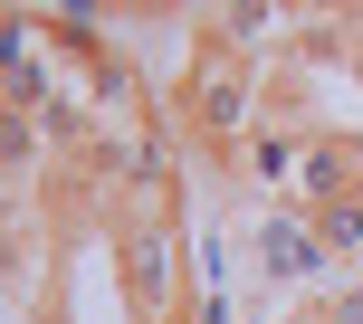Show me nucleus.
<instances>
[{"label":"nucleus","mask_w":363,"mask_h":324,"mask_svg":"<svg viewBox=\"0 0 363 324\" xmlns=\"http://www.w3.org/2000/svg\"><path fill=\"white\" fill-rule=\"evenodd\" d=\"M172 115H182V134H191L211 162H249V125H258V57H239L230 38H201L191 67H182Z\"/></svg>","instance_id":"obj_1"},{"label":"nucleus","mask_w":363,"mask_h":324,"mask_svg":"<svg viewBox=\"0 0 363 324\" xmlns=\"http://www.w3.org/2000/svg\"><path fill=\"white\" fill-rule=\"evenodd\" d=\"M115 267H125V306H134V324L182 315L191 267H182V229H172V219H134V229H115Z\"/></svg>","instance_id":"obj_2"},{"label":"nucleus","mask_w":363,"mask_h":324,"mask_svg":"<svg viewBox=\"0 0 363 324\" xmlns=\"http://www.w3.org/2000/svg\"><path fill=\"white\" fill-rule=\"evenodd\" d=\"M345 200H363V134H315V125H306L287 210H345Z\"/></svg>","instance_id":"obj_3"},{"label":"nucleus","mask_w":363,"mask_h":324,"mask_svg":"<svg viewBox=\"0 0 363 324\" xmlns=\"http://www.w3.org/2000/svg\"><path fill=\"white\" fill-rule=\"evenodd\" d=\"M306 29H315V0H220L211 10V38H230L239 57H277Z\"/></svg>","instance_id":"obj_4"},{"label":"nucleus","mask_w":363,"mask_h":324,"mask_svg":"<svg viewBox=\"0 0 363 324\" xmlns=\"http://www.w3.org/2000/svg\"><path fill=\"white\" fill-rule=\"evenodd\" d=\"M258 258H268V277H315L335 248H325V229L306 210H268L258 219Z\"/></svg>","instance_id":"obj_5"},{"label":"nucleus","mask_w":363,"mask_h":324,"mask_svg":"<svg viewBox=\"0 0 363 324\" xmlns=\"http://www.w3.org/2000/svg\"><path fill=\"white\" fill-rule=\"evenodd\" d=\"M48 10L67 19V29H86V19H125V10H115V0H48Z\"/></svg>","instance_id":"obj_6"},{"label":"nucleus","mask_w":363,"mask_h":324,"mask_svg":"<svg viewBox=\"0 0 363 324\" xmlns=\"http://www.w3.org/2000/svg\"><path fill=\"white\" fill-rule=\"evenodd\" d=\"M325 324H363V287H345V296H335V306H325Z\"/></svg>","instance_id":"obj_7"},{"label":"nucleus","mask_w":363,"mask_h":324,"mask_svg":"<svg viewBox=\"0 0 363 324\" xmlns=\"http://www.w3.org/2000/svg\"><path fill=\"white\" fill-rule=\"evenodd\" d=\"M115 10H125V19H144V10H182V0H115Z\"/></svg>","instance_id":"obj_8"},{"label":"nucleus","mask_w":363,"mask_h":324,"mask_svg":"<svg viewBox=\"0 0 363 324\" xmlns=\"http://www.w3.org/2000/svg\"><path fill=\"white\" fill-rule=\"evenodd\" d=\"M163 324H191V315H163Z\"/></svg>","instance_id":"obj_9"}]
</instances>
